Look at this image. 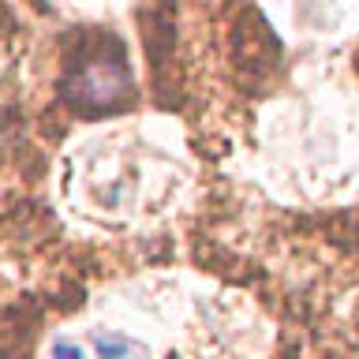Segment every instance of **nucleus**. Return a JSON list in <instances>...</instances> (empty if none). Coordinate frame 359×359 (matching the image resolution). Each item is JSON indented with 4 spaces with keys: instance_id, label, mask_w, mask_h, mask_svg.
<instances>
[{
    "instance_id": "f03ea898",
    "label": "nucleus",
    "mask_w": 359,
    "mask_h": 359,
    "mask_svg": "<svg viewBox=\"0 0 359 359\" xmlns=\"http://www.w3.org/2000/svg\"><path fill=\"white\" fill-rule=\"evenodd\" d=\"M94 348H97L101 359H123V355H128V341L116 337V333H97L94 337Z\"/></svg>"
},
{
    "instance_id": "f257e3e1",
    "label": "nucleus",
    "mask_w": 359,
    "mask_h": 359,
    "mask_svg": "<svg viewBox=\"0 0 359 359\" xmlns=\"http://www.w3.org/2000/svg\"><path fill=\"white\" fill-rule=\"evenodd\" d=\"M131 94V72L123 53H94L79 60L64 79V97L79 112H109Z\"/></svg>"
},
{
    "instance_id": "7ed1b4c3",
    "label": "nucleus",
    "mask_w": 359,
    "mask_h": 359,
    "mask_svg": "<svg viewBox=\"0 0 359 359\" xmlns=\"http://www.w3.org/2000/svg\"><path fill=\"white\" fill-rule=\"evenodd\" d=\"M53 359H83V352H79V348H75L72 341H56Z\"/></svg>"
}]
</instances>
